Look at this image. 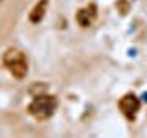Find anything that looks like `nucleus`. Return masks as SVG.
Wrapping results in <instances>:
<instances>
[{
  "instance_id": "nucleus-1",
  "label": "nucleus",
  "mask_w": 147,
  "mask_h": 138,
  "mask_svg": "<svg viewBox=\"0 0 147 138\" xmlns=\"http://www.w3.org/2000/svg\"><path fill=\"white\" fill-rule=\"evenodd\" d=\"M57 109V99L50 94H39L35 96L33 101L28 105V112L31 114L35 120L42 122V120H48Z\"/></svg>"
},
{
  "instance_id": "nucleus-2",
  "label": "nucleus",
  "mask_w": 147,
  "mask_h": 138,
  "mask_svg": "<svg viewBox=\"0 0 147 138\" xmlns=\"http://www.w3.org/2000/svg\"><path fill=\"white\" fill-rule=\"evenodd\" d=\"M2 63H4V66L11 72L13 77H17V79L26 77V74H28V61H26L24 53H22L20 50H17V48L6 50L4 55H2Z\"/></svg>"
},
{
  "instance_id": "nucleus-3",
  "label": "nucleus",
  "mask_w": 147,
  "mask_h": 138,
  "mask_svg": "<svg viewBox=\"0 0 147 138\" xmlns=\"http://www.w3.org/2000/svg\"><path fill=\"white\" fill-rule=\"evenodd\" d=\"M119 110L123 112V116L127 120H134L136 112L140 110V99L134 94H125L119 99Z\"/></svg>"
},
{
  "instance_id": "nucleus-4",
  "label": "nucleus",
  "mask_w": 147,
  "mask_h": 138,
  "mask_svg": "<svg viewBox=\"0 0 147 138\" xmlns=\"http://www.w3.org/2000/svg\"><path fill=\"white\" fill-rule=\"evenodd\" d=\"M96 15H98V11H96V4H90L88 7L77 9L76 20H77V24H79L81 28H88L92 22L96 20Z\"/></svg>"
},
{
  "instance_id": "nucleus-5",
  "label": "nucleus",
  "mask_w": 147,
  "mask_h": 138,
  "mask_svg": "<svg viewBox=\"0 0 147 138\" xmlns=\"http://www.w3.org/2000/svg\"><path fill=\"white\" fill-rule=\"evenodd\" d=\"M46 7H48V0H39V2L33 6V9L30 11V22L39 24L46 15Z\"/></svg>"
},
{
  "instance_id": "nucleus-6",
  "label": "nucleus",
  "mask_w": 147,
  "mask_h": 138,
  "mask_svg": "<svg viewBox=\"0 0 147 138\" xmlns=\"http://www.w3.org/2000/svg\"><path fill=\"white\" fill-rule=\"evenodd\" d=\"M116 9L121 15H127L131 9V4H129V0H116Z\"/></svg>"
}]
</instances>
